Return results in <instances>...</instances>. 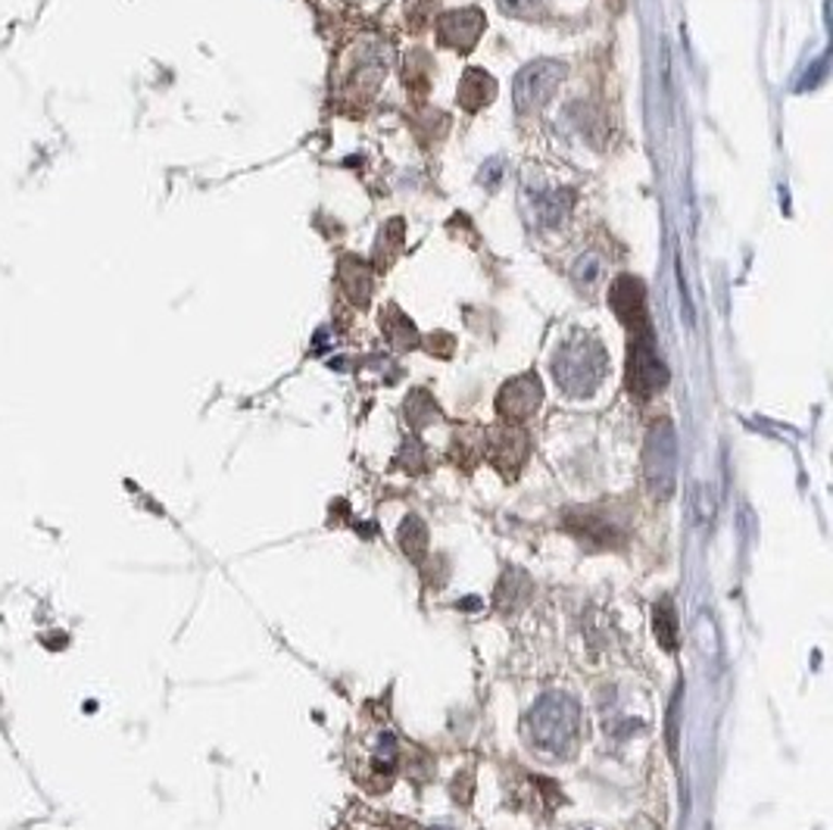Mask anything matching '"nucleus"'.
Listing matches in <instances>:
<instances>
[{"label": "nucleus", "mask_w": 833, "mask_h": 830, "mask_svg": "<svg viewBox=\"0 0 833 830\" xmlns=\"http://www.w3.org/2000/svg\"><path fill=\"white\" fill-rule=\"evenodd\" d=\"M602 369H605V356L600 344L580 341V344L565 346L562 356L555 359V381H562L565 391L584 393L600 381Z\"/></svg>", "instance_id": "nucleus-1"}, {"label": "nucleus", "mask_w": 833, "mask_h": 830, "mask_svg": "<svg viewBox=\"0 0 833 830\" xmlns=\"http://www.w3.org/2000/svg\"><path fill=\"white\" fill-rule=\"evenodd\" d=\"M562 78H565V66L555 63V60L528 63L515 78V91H512L515 94V107L522 113H534V110L547 107L553 100L555 88L562 85Z\"/></svg>", "instance_id": "nucleus-2"}, {"label": "nucleus", "mask_w": 833, "mask_h": 830, "mask_svg": "<svg viewBox=\"0 0 833 830\" xmlns=\"http://www.w3.org/2000/svg\"><path fill=\"white\" fill-rule=\"evenodd\" d=\"M647 478L656 497H672L674 490V468H677V443H674L672 425H656L647 440Z\"/></svg>", "instance_id": "nucleus-3"}, {"label": "nucleus", "mask_w": 833, "mask_h": 830, "mask_svg": "<svg viewBox=\"0 0 833 830\" xmlns=\"http://www.w3.org/2000/svg\"><path fill=\"white\" fill-rule=\"evenodd\" d=\"M665 381H669V371L652 350L649 331L634 334V344H630V391L649 396V393L662 391Z\"/></svg>", "instance_id": "nucleus-4"}, {"label": "nucleus", "mask_w": 833, "mask_h": 830, "mask_svg": "<svg viewBox=\"0 0 833 830\" xmlns=\"http://www.w3.org/2000/svg\"><path fill=\"white\" fill-rule=\"evenodd\" d=\"M481 32H485V16L478 10L450 13V16L440 20V41L456 47V50H471Z\"/></svg>", "instance_id": "nucleus-5"}, {"label": "nucleus", "mask_w": 833, "mask_h": 830, "mask_svg": "<svg viewBox=\"0 0 833 830\" xmlns=\"http://www.w3.org/2000/svg\"><path fill=\"white\" fill-rule=\"evenodd\" d=\"M540 406V385L537 378H518L500 396V413L506 418H528Z\"/></svg>", "instance_id": "nucleus-6"}, {"label": "nucleus", "mask_w": 833, "mask_h": 830, "mask_svg": "<svg viewBox=\"0 0 833 830\" xmlns=\"http://www.w3.org/2000/svg\"><path fill=\"white\" fill-rule=\"evenodd\" d=\"M656 637L665 649H677V619L672 612V602L662 600L656 606Z\"/></svg>", "instance_id": "nucleus-7"}, {"label": "nucleus", "mask_w": 833, "mask_h": 830, "mask_svg": "<svg viewBox=\"0 0 833 830\" xmlns=\"http://www.w3.org/2000/svg\"><path fill=\"white\" fill-rule=\"evenodd\" d=\"M602 276V259L597 254H587L584 259H578L575 266V278H578L584 288H593Z\"/></svg>", "instance_id": "nucleus-8"}, {"label": "nucleus", "mask_w": 833, "mask_h": 830, "mask_svg": "<svg viewBox=\"0 0 833 830\" xmlns=\"http://www.w3.org/2000/svg\"><path fill=\"white\" fill-rule=\"evenodd\" d=\"M681 696L684 691L677 687L672 699V709H669V749H672V759H677V716H681Z\"/></svg>", "instance_id": "nucleus-9"}, {"label": "nucleus", "mask_w": 833, "mask_h": 830, "mask_svg": "<svg viewBox=\"0 0 833 830\" xmlns=\"http://www.w3.org/2000/svg\"><path fill=\"white\" fill-rule=\"evenodd\" d=\"M694 506H696V522H709V518H712L715 506H712V497H709V490H706V487H696Z\"/></svg>", "instance_id": "nucleus-10"}, {"label": "nucleus", "mask_w": 833, "mask_h": 830, "mask_svg": "<svg viewBox=\"0 0 833 830\" xmlns=\"http://www.w3.org/2000/svg\"><path fill=\"white\" fill-rule=\"evenodd\" d=\"M537 3H543V0H500V7L512 16H528V13H534Z\"/></svg>", "instance_id": "nucleus-11"}]
</instances>
